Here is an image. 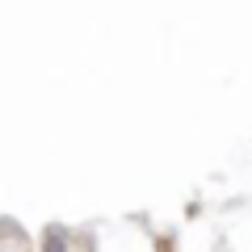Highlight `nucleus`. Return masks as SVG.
Returning <instances> with one entry per match:
<instances>
[{"instance_id": "obj_1", "label": "nucleus", "mask_w": 252, "mask_h": 252, "mask_svg": "<svg viewBox=\"0 0 252 252\" xmlns=\"http://www.w3.org/2000/svg\"><path fill=\"white\" fill-rule=\"evenodd\" d=\"M42 252H67V240H63V231H59V227H51V231H46Z\"/></svg>"}]
</instances>
